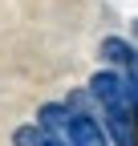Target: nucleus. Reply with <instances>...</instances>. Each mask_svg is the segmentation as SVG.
<instances>
[{
  "label": "nucleus",
  "instance_id": "6e6552de",
  "mask_svg": "<svg viewBox=\"0 0 138 146\" xmlns=\"http://www.w3.org/2000/svg\"><path fill=\"white\" fill-rule=\"evenodd\" d=\"M130 36H134V41H138V16H134V21H130Z\"/></svg>",
  "mask_w": 138,
  "mask_h": 146
},
{
  "label": "nucleus",
  "instance_id": "7ed1b4c3",
  "mask_svg": "<svg viewBox=\"0 0 138 146\" xmlns=\"http://www.w3.org/2000/svg\"><path fill=\"white\" fill-rule=\"evenodd\" d=\"M98 61H102V69H118V73H126V69H134V61H138V49H134V41L130 36H102V45H98Z\"/></svg>",
  "mask_w": 138,
  "mask_h": 146
},
{
  "label": "nucleus",
  "instance_id": "20e7f679",
  "mask_svg": "<svg viewBox=\"0 0 138 146\" xmlns=\"http://www.w3.org/2000/svg\"><path fill=\"white\" fill-rule=\"evenodd\" d=\"M65 142L69 146H110L106 130H102V118H73L65 130Z\"/></svg>",
  "mask_w": 138,
  "mask_h": 146
},
{
  "label": "nucleus",
  "instance_id": "39448f33",
  "mask_svg": "<svg viewBox=\"0 0 138 146\" xmlns=\"http://www.w3.org/2000/svg\"><path fill=\"white\" fill-rule=\"evenodd\" d=\"M69 122H73V114H69L65 102H45V106L37 110V126H41L45 134H53V138H65Z\"/></svg>",
  "mask_w": 138,
  "mask_h": 146
},
{
  "label": "nucleus",
  "instance_id": "0eeeda50",
  "mask_svg": "<svg viewBox=\"0 0 138 146\" xmlns=\"http://www.w3.org/2000/svg\"><path fill=\"white\" fill-rule=\"evenodd\" d=\"M41 146H69V142H65V138H53V134H45V142H41Z\"/></svg>",
  "mask_w": 138,
  "mask_h": 146
},
{
  "label": "nucleus",
  "instance_id": "f257e3e1",
  "mask_svg": "<svg viewBox=\"0 0 138 146\" xmlns=\"http://www.w3.org/2000/svg\"><path fill=\"white\" fill-rule=\"evenodd\" d=\"M85 89H90L98 114L102 110H114V106H130L126 102V73H118V69H98L94 77L85 81Z\"/></svg>",
  "mask_w": 138,
  "mask_h": 146
},
{
  "label": "nucleus",
  "instance_id": "f03ea898",
  "mask_svg": "<svg viewBox=\"0 0 138 146\" xmlns=\"http://www.w3.org/2000/svg\"><path fill=\"white\" fill-rule=\"evenodd\" d=\"M102 130H106L110 146H138V118L130 106H114V110H102Z\"/></svg>",
  "mask_w": 138,
  "mask_h": 146
},
{
  "label": "nucleus",
  "instance_id": "1a4fd4ad",
  "mask_svg": "<svg viewBox=\"0 0 138 146\" xmlns=\"http://www.w3.org/2000/svg\"><path fill=\"white\" fill-rule=\"evenodd\" d=\"M134 65H138V61H134Z\"/></svg>",
  "mask_w": 138,
  "mask_h": 146
},
{
  "label": "nucleus",
  "instance_id": "423d86ee",
  "mask_svg": "<svg viewBox=\"0 0 138 146\" xmlns=\"http://www.w3.org/2000/svg\"><path fill=\"white\" fill-rule=\"evenodd\" d=\"M41 142H45V130L37 122H25V126L12 130V146H41Z\"/></svg>",
  "mask_w": 138,
  "mask_h": 146
}]
</instances>
